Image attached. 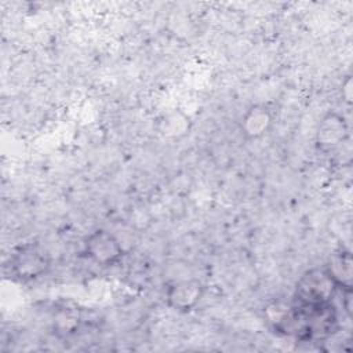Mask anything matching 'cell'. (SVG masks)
I'll list each match as a JSON object with an SVG mask.
<instances>
[{"label":"cell","mask_w":353,"mask_h":353,"mask_svg":"<svg viewBox=\"0 0 353 353\" xmlns=\"http://www.w3.org/2000/svg\"><path fill=\"white\" fill-rule=\"evenodd\" d=\"M338 291L336 284L323 268L306 270L295 285L294 302L301 305H325L332 303Z\"/></svg>","instance_id":"2"},{"label":"cell","mask_w":353,"mask_h":353,"mask_svg":"<svg viewBox=\"0 0 353 353\" xmlns=\"http://www.w3.org/2000/svg\"><path fill=\"white\" fill-rule=\"evenodd\" d=\"M349 138V125L343 114L330 110L319 121L314 145L323 153H332Z\"/></svg>","instance_id":"4"},{"label":"cell","mask_w":353,"mask_h":353,"mask_svg":"<svg viewBox=\"0 0 353 353\" xmlns=\"http://www.w3.org/2000/svg\"><path fill=\"white\" fill-rule=\"evenodd\" d=\"M205 287L197 279H188L172 283L165 291L167 305L179 313L192 312L203 299Z\"/></svg>","instance_id":"5"},{"label":"cell","mask_w":353,"mask_h":353,"mask_svg":"<svg viewBox=\"0 0 353 353\" xmlns=\"http://www.w3.org/2000/svg\"><path fill=\"white\" fill-rule=\"evenodd\" d=\"M352 76H346L342 81V101L347 105L352 103Z\"/></svg>","instance_id":"9"},{"label":"cell","mask_w":353,"mask_h":353,"mask_svg":"<svg viewBox=\"0 0 353 353\" xmlns=\"http://www.w3.org/2000/svg\"><path fill=\"white\" fill-rule=\"evenodd\" d=\"M50 268V255L36 243H26L18 247L10 258V272L14 279L22 283L33 281L46 276Z\"/></svg>","instance_id":"1"},{"label":"cell","mask_w":353,"mask_h":353,"mask_svg":"<svg viewBox=\"0 0 353 353\" xmlns=\"http://www.w3.org/2000/svg\"><path fill=\"white\" fill-rule=\"evenodd\" d=\"M274 123L272 109L263 103L251 105L240 119V134L245 141H256L266 137Z\"/></svg>","instance_id":"6"},{"label":"cell","mask_w":353,"mask_h":353,"mask_svg":"<svg viewBox=\"0 0 353 353\" xmlns=\"http://www.w3.org/2000/svg\"><path fill=\"white\" fill-rule=\"evenodd\" d=\"M157 131L165 139H182L192 130L190 117L182 110H171L157 120Z\"/></svg>","instance_id":"8"},{"label":"cell","mask_w":353,"mask_h":353,"mask_svg":"<svg viewBox=\"0 0 353 353\" xmlns=\"http://www.w3.org/2000/svg\"><path fill=\"white\" fill-rule=\"evenodd\" d=\"M83 251L91 262L103 268L119 263L125 254L120 240L106 229L91 232L83 241Z\"/></svg>","instance_id":"3"},{"label":"cell","mask_w":353,"mask_h":353,"mask_svg":"<svg viewBox=\"0 0 353 353\" xmlns=\"http://www.w3.org/2000/svg\"><path fill=\"white\" fill-rule=\"evenodd\" d=\"M324 269L341 291H352L353 285V259L346 248L335 250L327 259Z\"/></svg>","instance_id":"7"}]
</instances>
